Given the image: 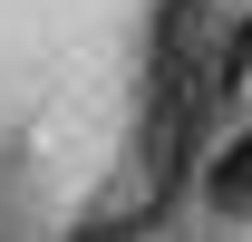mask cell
Returning <instances> with one entry per match:
<instances>
[{
  "label": "cell",
  "mask_w": 252,
  "mask_h": 242,
  "mask_svg": "<svg viewBox=\"0 0 252 242\" xmlns=\"http://www.w3.org/2000/svg\"><path fill=\"white\" fill-rule=\"evenodd\" d=\"M223 59H233V68H252V0H243V20H233V39H223Z\"/></svg>",
  "instance_id": "obj_2"
},
{
  "label": "cell",
  "mask_w": 252,
  "mask_h": 242,
  "mask_svg": "<svg viewBox=\"0 0 252 242\" xmlns=\"http://www.w3.org/2000/svg\"><path fill=\"white\" fill-rule=\"evenodd\" d=\"M204 213H223V223L252 213V126L214 146V165H204Z\"/></svg>",
  "instance_id": "obj_1"
}]
</instances>
